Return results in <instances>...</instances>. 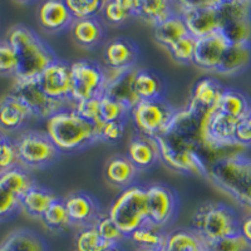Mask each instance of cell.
I'll list each match as a JSON object with an SVG mask.
<instances>
[{"label":"cell","instance_id":"38","mask_svg":"<svg viewBox=\"0 0 251 251\" xmlns=\"http://www.w3.org/2000/svg\"><path fill=\"white\" fill-rule=\"evenodd\" d=\"M100 117L104 122H123L129 114L131 109L126 107L118 100H113L112 97L103 94L100 98Z\"/></svg>","mask_w":251,"mask_h":251},{"label":"cell","instance_id":"48","mask_svg":"<svg viewBox=\"0 0 251 251\" xmlns=\"http://www.w3.org/2000/svg\"><path fill=\"white\" fill-rule=\"evenodd\" d=\"M235 142L241 147L251 145V126L248 120L240 121L235 131Z\"/></svg>","mask_w":251,"mask_h":251},{"label":"cell","instance_id":"29","mask_svg":"<svg viewBox=\"0 0 251 251\" xmlns=\"http://www.w3.org/2000/svg\"><path fill=\"white\" fill-rule=\"evenodd\" d=\"M71 31L75 43L84 48H92L97 46L104 35V29L97 18L75 19L71 25Z\"/></svg>","mask_w":251,"mask_h":251},{"label":"cell","instance_id":"52","mask_svg":"<svg viewBox=\"0 0 251 251\" xmlns=\"http://www.w3.org/2000/svg\"><path fill=\"white\" fill-rule=\"evenodd\" d=\"M246 120H248L249 125H250V126H251V114H250V116H249V117H248V118H246Z\"/></svg>","mask_w":251,"mask_h":251},{"label":"cell","instance_id":"33","mask_svg":"<svg viewBox=\"0 0 251 251\" xmlns=\"http://www.w3.org/2000/svg\"><path fill=\"white\" fill-rule=\"evenodd\" d=\"M133 243L141 249H157V250H166L169 234L161 230V227L147 223L131 235Z\"/></svg>","mask_w":251,"mask_h":251},{"label":"cell","instance_id":"3","mask_svg":"<svg viewBox=\"0 0 251 251\" xmlns=\"http://www.w3.org/2000/svg\"><path fill=\"white\" fill-rule=\"evenodd\" d=\"M207 178L239 205L251 210V158L232 153L215 160Z\"/></svg>","mask_w":251,"mask_h":251},{"label":"cell","instance_id":"39","mask_svg":"<svg viewBox=\"0 0 251 251\" xmlns=\"http://www.w3.org/2000/svg\"><path fill=\"white\" fill-rule=\"evenodd\" d=\"M66 4L75 19L97 18L104 6V1L100 0H67Z\"/></svg>","mask_w":251,"mask_h":251},{"label":"cell","instance_id":"20","mask_svg":"<svg viewBox=\"0 0 251 251\" xmlns=\"http://www.w3.org/2000/svg\"><path fill=\"white\" fill-rule=\"evenodd\" d=\"M136 69L113 72V75L107 77L104 94L118 100L129 109L133 108L140 100L133 91V75Z\"/></svg>","mask_w":251,"mask_h":251},{"label":"cell","instance_id":"2","mask_svg":"<svg viewBox=\"0 0 251 251\" xmlns=\"http://www.w3.org/2000/svg\"><path fill=\"white\" fill-rule=\"evenodd\" d=\"M17 57L14 79L28 80L39 77L58 58L53 49L37 31L25 24H17L8 31L6 38Z\"/></svg>","mask_w":251,"mask_h":251},{"label":"cell","instance_id":"27","mask_svg":"<svg viewBox=\"0 0 251 251\" xmlns=\"http://www.w3.org/2000/svg\"><path fill=\"white\" fill-rule=\"evenodd\" d=\"M251 64V46L249 44H230L226 49L217 73L234 75L245 71Z\"/></svg>","mask_w":251,"mask_h":251},{"label":"cell","instance_id":"28","mask_svg":"<svg viewBox=\"0 0 251 251\" xmlns=\"http://www.w3.org/2000/svg\"><path fill=\"white\" fill-rule=\"evenodd\" d=\"M138 169L127 156H114L107 162L104 175L106 178L117 187L127 188L136 178Z\"/></svg>","mask_w":251,"mask_h":251},{"label":"cell","instance_id":"24","mask_svg":"<svg viewBox=\"0 0 251 251\" xmlns=\"http://www.w3.org/2000/svg\"><path fill=\"white\" fill-rule=\"evenodd\" d=\"M127 157L138 170H147L160 158L158 147L154 138L138 136L129 142Z\"/></svg>","mask_w":251,"mask_h":251},{"label":"cell","instance_id":"14","mask_svg":"<svg viewBox=\"0 0 251 251\" xmlns=\"http://www.w3.org/2000/svg\"><path fill=\"white\" fill-rule=\"evenodd\" d=\"M146 200L149 223L157 227L171 223L178 212V197L167 185L154 183L146 187Z\"/></svg>","mask_w":251,"mask_h":251},{"label":"cell","instance_id":"53","mask_svg":"<svg viewBox=\"0 0 251 251\" xmlns=\"http://www.w3.org/2000/svg\"><path fill=\"white\" fill-rule=\"evenodd\" d=\"M1 137H3V133H1V132H0V140H1Z\"/></svg>","mask_w":251,"mask_h":251},{"label":"cell","instance_id":"25","mask_svg":"<svg viewBox=\"0 0 251 251\" xmlns=\"http://www.w3.org/2000/svg\"><path fill=\"white\" fill-rule=\"evenodd\" d=\"M133 91L138 100H163L165 86L161 77L149 69H136L133 75Z\"/></svg>","mask_w":251,"mask_h":251},{"label":"cell","instance_id":"9","mask_svg":"<svg viewBox=\"0 0 251 251\" xmlns=\"http://www.w3.org/2000/svg\"><path fill=\"white\" fill-rule=\"evenodd\" d=\"M220 31L230 44L251 46V1H220Z\"/></svg>","mask_w":251,"mask_h":251},{"label":"cell","instance_id":"43","mask_svg":"<svg viewBox=\"0 0 251 251\" xmlns=\"http://www.w3.org/2000/svg\"><path fill=\"white\" fill-rule=\"evenodd\" d=\"M195 47H196V39L191 35H187L172 44L169 50L176 62L187 64V63L194 62Z\"/></svg>","mask_w":251,"mask_h":251},{"label":"cell","instance_id":"8","mask_svg":"<svg viewBox=\"0 0 251 251\" xmlns=\"http://www.w3.org/2000/svg\"><path fill=\"white\" fill-rule=\"evenodd\" d=\"M129 114L141 136L156 138L169 128L176 111L163 100H140Z\"/></svg>","mask_w":251,"mask_h":251},{"label":"cell","instance_id":"12","mask_svg":"<svg viewBox=\"0 0 251 251\" xmlns=\"http://www.w3.org/2000/svg\"><path fill=\"white\" fill-rule=\"evenodd\" d=\"M9 93L19 98L30 111L33 117L44 120H49L58 112L64 111L68 104V102L55 100L49 97L40 86L38 78L28 80L14 79Z\"/></svg>","mask_w":251,"mask_h":251},{"label":"cell","instance_id":"13","mask_svg":"<svg viewBox=\"0 0 251 251\" xmlns=\"http://www.w3.org/2000/svg\"><path fill=\"white\" fill-rule=\"evenodd\" d=\"M239 122V120L219 109L203 113L201 118V137L206 147L211 152L228 147H241L235 142V131Z\"/></svg>","mask_w":251,"mask_h":251},{"label":"cell","instance_id":"4","mask_svg":"<svg viewBox=\"0 0 251 251\" xmlns=\"http://www.w3.org/2000/svg\"><path fill=\"white\" fill-rule=\"evenodd\" d=\"M47 134L59 152H75L100 141L96 126L75 109H64L47 120Z\"/></svg>","mask_w":251,"mask_h":251},{"label":"cell","instance_id":"42","mask_svg":"<svg viewBox=\"0 0 251 251\" xmlns=\"http://www.w3.org/2000/svg\"><path fill=\"white\" fill-rule=\"evenodd\" d=\"M100 98H93V100H83V102L75 103V111L83 118L88 120L89 122L96 126L98 132V137H100V131L104 125V121L100 117Z\"/></svg>","mask_w":251,"mask_h":251},{"label":"cell","instance_id":"44","mask_svg":"<svg viewBox=\"0 0 251 251\" xmlns=\"http://www.w3.org/2000/svg\"><path fill=\"white\" fill-rule=\"evenodd\" d=\"M17 73V57L14 49L8 40L0 42V75L15 77Z\"/></svg>","mask_w":251,"mask_h":251},{"label":"cell","instance_id":"21","mask_svg":"<svg viewBox=\"0 0 251 251\" xmlns=\"http://www.w3.org/2000/svg\"><path fill=\"white\" fill-rule=\"evenodd\" d=\"M33 117L19 98L8 93L0 100V128L6 132L20 129Z\"/></svg>","mask_w":251,"mask_h":251},{"label":"cell","instance_id":"41","mask_svg":"<svg viewBox=\"0 0 251 251\" xmlns=\"http://www.w3.org/2000/svg\"><path fill=\"white\" fill-rule=\"evenodd\" d=\"M203 245L207 251H249L251 248L241 234L212 241H203Z\"/></svg>","mask_w":251,"mask_h":251},{"label":"cell","instance_id":"35","mask_svg":"<svg viewBox=\"0 0 251 251\" xmlns=\"http://www.w3.org/2000/svg\"><path fill=\"white\" fill-rule=\"evenodd\" d=\"M166 251H207L203 240L192 230H176L169 234Z\"/></svg>","mask_w":251,"mask_h":251},{"label":"cell","instance_id":"32","mask_svg":"<svg viewBox=\"0 0 251 251\" xmlns=\"http://www.w3.org/2000/svg\"><path fill=\"white\" fill-rule=\"evenodd\" d=\"M187 35H190L188 29L180 14L174 15L160 25L154 26V39L167 49L176 43L177 40L182 39Z\"/></svg>","mask_w":251,"mask_h":251},{"label":"cell","instance_id":"51","mask_svg":"<svg viewBox=\"0 0 251 251\" xmlns=\"http://www.w3.org/2000/svg\"><path fill=\"white\" fill-rule=\"evenodd\" d=\"M140 251H166V250H157V249H141Z\"/></svg>","mask_w":251,"mask_h":251},{"label":"cell","instance_id":"47","mask_svg":"<svg viewBox=\"0 0 251 251\" xmlns=\"http://www.w3.org/2000/svg\"><path fill=\"white\" fill-rule=\"evenodd\" d=\"M123 133H125L123 122H104L100 131V141L116 143L123 137Z\"/></svg>","mask_w":251,"mask_h":251},{"label":"cell","instance_id":"6","mask_svg":"<svg viewBox=\"0 0 251 251\" xmlns=\"http://www.w3.org/2000/svg\"><path fill=\"white\" fill-rule=\"evenodd\" d=\"M107 215L125 237H131L136 230L149 223L146 188L134 185L125 188L112 202Z\"/></svg>","mask_w":251,"mask_h":251},{"label":"cell","instance_id":"10","mask_svg":"<svg viewBox=\"0 0 251 251\" xmlns=\"http://www.w3.org/2000/svg\"><path fill=\"white\" fill-rule=\"evenodd\" d=\"M177 14L185 20L188 34L195 39L219 31L221 28L220 1H180Z\"/></svg>","mask_w":251,"mask_h":251},{"label":"cell","instance_id":"45","mask_svg":"<svg viewBox=\"0 0 251 251\" xmlns=\"http://www.w3.org/2000/svg\"><path fill=\"white\" fill-rule=\"evenodd\" d=\"M19 165L15 142L3 134L0 140V174Z\"/></svg>","mask_w":251,"mask_h":251},{"label":"cell","instance_id":"23","mask_svg":"<svg viewBox=\"0 0 251 251\" xmlns=\"http://www.w3.org/2000/svg\"><path fill=\"white\" fill-rule=\"evenodd\" d=\"M0 251H48L46 240L30 228H17L0 243Z\"/></svg>","mask_w":251,"mask_h":251},{"label":"cell","instance_id":"36","mask_svg":"<svg viewBox=\"0 0 251 251\" xmlns=\"http://www.w3.org/2000/svg\"><path fill=\"white\" fill-rule=\"evenodd\" d=\"M42 221L48 230L54 232L64 231L66 228L72 226L66 206L60 199L51 203L50 207L47 210L46 214L42 217Z\"/></svg>","mask_w":251,"mask_h":251},{"label":"cell","instance_id":"19","mask_svg":"<svg viewBox=\"0 0 251 251\" xmlns=\"http://www.w3.org/2000/svg\"><path fill=\"white\" fill-rule=\"evenodd\" d=\"M38 20L44 30L49 33H59L64 29L71 28L75 18L67 6L66 1L49 0L39 6Z\"/></svg>","mask_w":251,"mask_h":251},{"label":"cell","instance_id":"15","mask_svg":"<svg viewBox=\"0 0 251 251\" xmlns=\"http://www.w3.org/2000/svg\"><path fill=\"white\" fill-rule=\"evenodd\" d=\"M40 86L49 97L62 102H72L73 75L72 64L58 59L38 77Z\"/></svg>","mask_w":251,"mask_h":251},{"label":"cell","instance_id":"22","mask_svg":"<svg viewBox=\"0 0 251 251\" xmlns=\"http://www.w3.org/2000/svg\"><path fill=\"white\" fill-rule=\"evenodd\" d=\"M224 88L216 79L212 78H202L195 84L192 89V96L188 107L199 111L201 113H206L212 109H217L220 98L223 96Z\"/></svg>","mask_w":251,"mask_h":251},{"label":"cell","instance_id":"31","mask_svg":"<svg viewBox=\"0 0 251 251\" xmlns=\"http://www.w3.org/2000/svg\"><path fill=\"white\" fill-rule=\"evenodd\" d=\"M217 109L239 121L246 120L251 114V104L245 94L236 89H225L220 98Z\"/></svg>","mask_w":251,"mask_h":251},{"label":"cell","instance_id":"50","mask_svg":"<svg viewBox=\"0 0 251 251\" xmlns=\"http://www.w3.org/2000/svg\"><path fill=\"white\" fill-rule=\"evenodd\" d=\"M104 251H122V249L118 245H109Z\"/></svg>","mask_w":251,"mask_h":251},{"label":"cell","instance_id":"34","mask_svg":"<svg viewBox=\"0 0 251 251\" xmlns=\"http://www.w3.org/2000/svg\"><path fill=\"white\" fill-rule=\"evenodd\" d=\"M103 17L108 23L120 25L132 17H137V1L136 0H111L104 1Z\"/></svg>","mask_w":251,"mask_h":251},{"label":"cell","instance_id":"26","mask_svg":"<svg viewBox=\"0 0 251 251\" xmlns=\"http://www.w3.org/2000/svg\"><path fill=\"white\" fill-rule=\"evenodd\" d=\"M57 200L58 197L50 190L35 183L22 197L20 206H22V211L25 212L28 216L42 219L51 203Z\"/></svg>","mask_w":251,"mask_h":251},{"label":"cell","instance_id":"46","mask_svg":"<svg viewBox=\"0 0 251 251\" xmlns=\"http://www.w3.org/2000/svg\"><path fill=\"white\" fill-rule=\"evenodd\" d=\"M96 228H97V231L100 232V236L106 240L109 245H118V243L125 239V235L122 234L120 227L109 219L108 215H104L98 221Z\"/></svg>","mask_w":251,"mask_h":251},{"label":"cell","instance_id":"37","mask_svg":"<svg viewBox=\"0 0 251 251\" xmlns=\"http://www.w3.org/2000/svg\"><path fill=\"white\" fill-rule=\"evenodd\" d=\"M109 246L97 231L96 226L82 228L75 239V250L77 251H104Z\"/></svg>","mask_w":251,"mask_h":251},{"label":"cell","instance_id":"7","mask_svg":"<svg viewBox=\"0 0 251 251\" xmlns=\"http://www.w3.org/2000/svg\"><path fill=\"white\" fill-rule=\"evenodd\" d=\"M18 162L25 169H43L58 158L60 152L47 132H24L14 141Z\"/></svg>","mask_w":251,"mask_h":251},{"label":"cell","instance_id":"17","mask_svg":"<svg viewBox=\"0 0 251 251\" xmlns=\"http://www.w3.org/2000/svg\"><path fill=\"white\" fill-rule=\"evenodd\" d=\"M230 46L227 39L221 31L196 39L194 64L205 71H217L226 49Z\"/></svg>","mask_w":251,"mask_h":251},{"label":"cell","instance_id":"1","mask_svg":"<svg viewBox=\"0 0 251 251\" xmlns=\"http://www.w3.org/2000/svg\"><path fill=\"white\" fill-rule=\"evenodd\" d=\"M201 112L188 107L176 112L166 132L154 138L160 158L172 170L207 178L211 162L201 151L211 152L201 137Z\"/></svg>","mask_w":251,"mask_h":251},{"label":"cell","instance_id":"5","mask_svg":"<svg viewBox=\"0 0 251 251\" xmlns=\"http://www.w3.org/2000/svg\"><path fill=\"white\" fill-rule=\"evenodd\" d=\"M239 216L231 207L221 202H205L192 216L191 230L203 241H212L240 234Z\"/></svg>","mask_w":251,"mask_h":251},{"label":"cell","instance_id":"40","mask_svg":"<svg viewBox=\"0 0 251 251\" xmlns=\"http://www.w3.org/2000/svg\"><path fill=\"white\" fill-rule=\"evenodd\" d=\"M22 197L0 182V221L14 217L22 210Z\"/></svg>","mask_w":251,"mask_h":251},{"label":"cell","instance_id":"16","mask_svg":"<svg viewBox=\"0 0 251 251\" xmlns=\"http://www.w3.org/2000/svg\"><path fill=\"white\" fill-rule=\"evenodd\" d=\"M68 212L72 226L93 227L104 215L100 211L98 201L87 192H73L63 200Z\"/></svg>","mask_w":251,"mask_h":251},{"label":"cell","instance_id":"18","mask_svg":"<svg viewBox=\"0 0 251 251\" xmlns=\"http://www.w3.org/2000/svg\"><path fill=\"white\" fill-rule=\"evenodd\" d=\"M138 58V48L134 42L127 38L112 39L103 51L104 64L112 72L133 69L134 63Z\"/></svg>","mask_w":251,"mask_h":251},{"label":"cell","instance_id":"49","mask_svg":"<svg viewBox=\"0 0 251 251\" xmlns=\"http://www.w3.org/2000/svg\"><path fill=\"white\" fill-rule=\"evenodd\" d=\"M240 234L248 241L249 245L251 246V215L245 217L241 221V224H240Z\"/></svg>","mask_w":251,"mask_h":251},{"label":"cell","instance_id":"30","mask_svg":"<svg viewBox=\"0 0 251 251\" xmlns=\"http://www.w3.org/2000/svg\"><path fill=\"white\" fill-rule=\"evenodd\" d=\"M177 14L175 4L167 0H143L137 1V17L142 18L153 26L160 25L163 22Z\"/></svg>","mask_w":251,"mask_h":251},{"label":"cell","instance_id":"11","mask_svg":"<svg viewBox=\"0 0 251 251\" xmlns=\"http://www.w3.org/2000/svg\"><path fill=\"white\" fill-rule=\"evenodd\" d=\"M73 91L72 102L100 98L104 94L107 84V75L98 63L89 59L77 60L72 64Z\"/></svg>","mask_w":251,"mask_h":251}]
</instances>
